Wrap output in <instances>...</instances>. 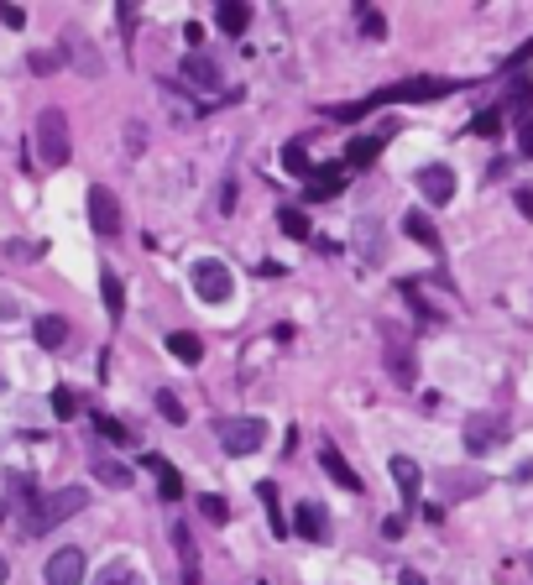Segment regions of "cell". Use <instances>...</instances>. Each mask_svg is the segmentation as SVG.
<instances>
[{"label":"cell","instance_id":"27","mask_svg":"<svg viewBox=\"0 0 533 585\" xmlns=\"http://www.w3.org/2000/svg\"><path fill=\"white\" fill-rule=\"evenodd\" d=\"M277 225H283V236H293V241L309 236V215H304V209H277Z\"/></svg>","mask_w":533,"mask_h":585},{"label":"cell","instance_id":"24","mask_svg":"<svg viewBox=\"0 0 533 585\" xmlns=\"http://www.w3.org/2000/svg\"><path fill=\"white\" fill-rule=\"evenodd\" d=\"M152 465V471H157V486H162V502H178L183 497V476L173 471V465L168 460H147Z\"/></svg>","mask_w":533,"mask_h":585},{"label":"cell","instance_id":"38","mask_svg":"<svg viewBox=\"0 0 533 585\" xmlns=\"http://www.w3.org/2000/svg\"><path fill=\"white\" fill-rule=\"evenodd\" d=\"M0 21H6L11 32H21V27H27V11H21V6H0Z\"/></svg>","mask_w":533,"mask_h":585},{"label":"cell","instance_id":"29","mask_svg":"<svg viewBox=\"0 0 533 585\" xmlns=\"http://www.w3.org/2000/svg\"><path fill=\"white\" fill-rule=\"evenodd\" d=\"M283 162H288V173L309 178V152H304V142H288V147H283Z\"/></svg>","mask_w":533,"mask_h":585},{"label":"cell","instance_id":"12","mask_svg":"<svg viewBox=\"0 0 533 585\" xmlns=\"http://www.w3.org/2000/svg\"><path fill=\"white\" fill-rule=\"evenodd\" d=\"M345 189V162H324V168H309V199H330Z\"/></svg>","mask_w":533,"mask_h":585},{"label":"cell","instance_id":"35","mask_svg":"<svg viewBox=\"0 0 533 585\" xmlns=\"http://www.w3.org/2000/svg\"><path fill=\"white\" fill-rule=\"evenodd\" d=\"M199 507H204V518H210V523H225V518H230V507H225V497H204Z\"/></svg>","mask_w":533,"mask_h":585},{"label":"cell","instance_id":"40","mask_svg":"<svg viewBox=\"0 0 533 585\" xmlns=\"http://www.w3.org/2000/svg\"><path fill=\"white\" fill-rule=\"evenodd\" d=\"M220 209H225V215L236 209V183H225V189H220Z\"/></svg>","mask_w":533,"mask_h":585},{"label":"cell","instance_id":"15","mask_svg":"<svg viewBox=\"0 0 533 585\" xmlns=\"http://www.w3.org/2000/svg\"><path fill=\"white\" fill-rule=\"evenodd\" d=\"M392 481H398V491H403V502L408 507H419V465H413L408 455H392Z\"/></svg>","mask_w":533,"mask_h":585},{"label":"cell","instance_id":"45","mask_svg":"<svg viewBox=\"0 0 533 585\" xmlns=\"http://www.w3.org/2000/svg\"><path fill=\"white\" fill-rule=\"evenodd\" d=\"M528 570H533V554H528Z\"/></svg>","mask_w":533,"mask_h":585},{"label":"cell","instance_id":"16","mask_svg":"<svg viewBox=\"0 0 533 585\" xmlns=\"http://www.w3.org/2000/svg\"><path fill=\"white\" fill-rule=\"evenodd\" d=\"M497 439H502V424H497V418H471V424H466V450H471V455H486Z\"/></svg>","mask_w":533,"mask_h":585},{"label":"cell","instance_id":"32","mask_svg":"<svg viewBox=\"0 0 533 585\" xmlns=\"http://www.w3.org/2000/svg\"><path fill=\"white\" fill-rule=\"evenodd\" d=\"M497 126H502V110H481L476 121H471V131H476V136H497Z\"/></svg>","mask_w":533,"mask_h":585},{"label":"cell","instance_id":"43","mask_svg":"<svg viewBox=\"0 0 533 585\" xmlns=\"http://www.w3.org/2000/svg\"><path fill=\"white\" fill-rule=\"evenodd\" d=\"M11 580V565H6V559H0V585H6Z\"/></svg>","mask_w":533,"mask_h":585},{"label":"cell","instance_id":"22","mask_svg":"<svg viewBox=\"0 0 533 585\" xmlns=\"http://www.w3.org/2000/svg\"><path fill=\"white\" fill-rule=\"evenodd\" d=\"M168 350L183 361V366H199L204 361V345H199V335H189V330H178V335H168Z\"/></svg>","mask_w":533,"mask_h":585},{"label":"cell","instance_id":"23","mask_svg":"<svg viewBox=\"0 0 533 585\" xmlns=\"http://www.w3.org/2000/svg\"><path fill=\"white\" fill-rule=\"evenodd\" d=\"M95 481L126 491V486H131V465H121V460H95Z\"/></svg>","mask_w":533,"mask_h":585},{"label":"cell","instance_id":"28","mask_svg":"<svg viewBox=\"0 0 533 585\" xmlns=\"http://www.w3.org/2000/svg\"><path fill=\"white\" fill-rule=\"evenodd\" d=\"M100 293H105V309H110V314H121V309H126V293H121V277H115V272H105V277H100Z\"/></svg>","mask_w":533,"mask_h":585},{"label":"cell","instance_id":"7","mask_svg":"<svg viewBox=\"0 0 533 585\" xmlns=\"http://www.w3.org/2000/svg\"><path fill=\"white\" fill-rule=\"evenodd\" d=\"M89 225L100 230V236H121V204H115L110 189H89Z\"/></svg>","mask_w":533,"mask_h":585},{"label":"cell","instance_id":"26","mask_svg":"<svg viewBox=\"0 0 533 585\" xmlns=\"http://www.w3.org/2000/svg\"><path fill=\"white\" fill-rule=\"evenodd\" d=\"M403 230H408V236H413V241H419V246H429V251H439V230H434V225H429V220L419 215V209H413V215L403 220Z\"/></svg>","mask_w":533,"mask_h":585},{"label":"cell","instance_id":"13","mask_svg":"<svg viewBox=\"0 0 533 585\" xmlns=\"http://www.w3.org/2000/svg\"><path fill=\"white\" fill-rule=\"evenodd\" d=\"M319 465H324V476H330L335 486H345V491H361V476L351 471V465H345V455L335 450V444H324V450H319Z\"/></svg>","mask_w":533,"mask_h":585},{"label":"cell","instance_id":"30","mask_svg":"<svg viewBox=\"0 0 533 585\" xmlns=\"http://www.w3.org/2000/svg\"><path fill=\"white\" fill-rule=\"evenodd\" d=\"M157 413H162V418H168V424H183V418H189V413H183V403H178V397H173L168 387H162V392H157Z\"/></svg>","mask_w":533,"mask_h":585},{"label":"cell","instance_id":"8","mask_svg":"<svg viewBox=\"0 0 533 585\" xmlns=\"http://www.w3.org/2000/svg\"><path fill=\"white\" fill-rule=\"evenodd\" d=\"M419 194L429 204H450L455 199V173L445 168V162H429V168H419Z\"/></svg>","mask_w":533,"mask_h":585},{"label":"cell","instance_id":"6","mask_svg":"<svg viewBox=\"0 0 533 585\" xmlns=\"http://www.w3.org/2000/svg\"><path fill=\"white\" fill-rule=\"evenodd\" d=\"M225 455H257L267 444V418H225V424H215Z\"/></svg>","mask_w":533,"mask_h":585},{"label":"cell","instance_id":"18","mask_svg":"<svg viewBox=\"0 0 533 585\" xmlns=\"http://www.w3.org/2000/svg\"><path fill=\"white\" fill-rule=\"evenodd\" d=\"M215 27H220L225 37H241V32L251 27V6H236V0H225V6L215 11Z\"/></svg>","mask_w":533,"mask_h":585},{"label":"cell","instance_id":"11","mask_svg":"<svg viewBox=\"0 0 533 585\" xmlns=\"http://www.w3.org/2000/svg\"><path fill=\"white\" fill-rule=\"evenodd\" d=\"M398 131V126H382L377 136H356L351 147H345V168H366V162H377V152L387 147V136Z\"/></svg>","mask_w":533,"mask_h":585},{"label":"cell","instance_id":"34","mask_svg":"<svg viewBox=\"0 0 533 585\" xmlns=\"http://www.w3.org/2000/svg\"><path fill=\"white\" fill-rule=\"evenodd\" d=\"M53 413H58V418H74V413H79V397H74V392H53Z\"/></svg>","mask_w":533,"mask_h":585},{"label":"cell","instance_id":"1","mask_svg":"<svg viewBox=\"0 0 533 585\" xmlns=\"http://www.w3.org/2000/svg\"><path fill=\"white\" fill-rule=\"evenodd\" d=\"M455 84H445V79H408V84H392V89H377L372 100H361V105H340L335 110V121H356V115H366V110H377V105H387V100H439V95H450Z\"/></svg>","mask_w":533,"mask_h":585},{"label":"cell","instance_id":"44","mask_svg":"<svg viewBox=\"0 0 533 585\" xmlns=\"http://www.w3.org/2000/svg\"><path fill=\"white\" fill-rule=\"evenodd\" d=\"M0 523H6V507H0Z\"/></svg>","mask_w":533,"mask_h":585},{"label":"cell","instance_id":"2","mask_svg":"<svg viewBox=\"0 0 533 585\" xmlns=\"http://www.w3.org/2000/svg\"><path fill=\"white\" fill-rule=\"evenodd\" d=\"M382 361L398 387H419V361H413V345L398 324H382Z\"/></svg>","mask_w":533,"mask_h":585},{"label":"cell","instance_id":"36","mask_svg":"<svg viewBox=\"0 0 533 585\" xmlns=\"http://www.w3.org/2000/svg\"><path fill=\"white\" fill-rule=\"evenodd\" d=\"M27 63H32V74H53V68H63V58H58V53H32Z\"/></svg>","mask_w":533,"mask_h":585},{"label":"cell","instance_id":"25","mask_svg":"<svg viewBox=\"0 0 533 585\" xmlns=\"http://www.w3.org/2000/svg\"><path fill=\"white\" fill-rule=\"evenodd\" d=\"M257 497L267 502V523H272V533H277V538H288V518H283V507H277V486H272V481H262V486H257Z\"/></svg>","mask_w":533,"mask_h":585},{"label":"cell","instance_id":"14","mask_svg":"<svg viewBox=\"0 0 533 585\" xmlns=\"http://www.w3.org/2000/svg\"><path fill=\"white\" fill-rule=\"evenodd\" d=\"M183 79L199 84V89H220V84H225V79H220V63L204 58V53H189V58H183Z\"/></svg>","mask_w":533,"mask_h":585},{"label":"cell","instance_id":"5","mask_svg":"<svg viewBox=\"0 0 533 585\" xmlns=\"http://www.w3.org/2000/svg\"><path fill=\"white\" fill-rule=\"evenodd\" d=\"M189 283H194V293L204 303H230V293H236V277H230V267L220 262V256H199Z\"/></svg>","mask_w":533,"mask_h":585},{"label":"cell","instance_id":"42","mask_svg":"<svg viewBox=\"0 0 533 585\" xmlns=\"http://www.w3.org/2000/svg\"><path fill=\"white\" fill-rule=\"evenodd\" d=\"M403 585H429V580H424L419 570H403Z\"/></svg>","mask_w":533,"mask_h":585},{"label":"cell","instance_id":"4","mask_svg":"<svg viewBox=\"0 0 533 585\" xmlns=\"http://www.w3.org/2000/svg\"><path fill=\"white\" fill-rule=\"evenodd\" d=\"M79 507H84V486H63V491H53V497L32 502V533H53L58 523L74 518Z\"/></svg>","mask_w":533,"mask_h":585},{"label":"cell","instance_id":"31","mask_svg":"<svg viewBox=\"0 0 533 585\" xmlns=\"http://www.w3.org/2000/svg\"><path fill=\"white\" fill-rule=\"evenodd\" d=\"M95 424H100V434H105V439H115V444H131V439H136L126 424H115V418H105V413H95Z\"/></svg>","mask_w":533,"mask_h":585},{"label":"cell","instance_id":"33","mask_svg":"<svg viewBox=\"0 0 533 585\" xmlns=\"http://www.w3.org/2000/svg\"><path fill=\"white\" fill-rule=\"evenodd\" d=\"M361 32H366V37H387V21H382V11H361Z\"/></svg>","mask_w":533,"mask_h":585},{"label":"cell","instance_id":"46","mask_svg":"<svg viewBox=\"0 0 533 585\" xmlns=\"http://www.w3.org/2000/svg\"><path fill=\"white\" fill-rule=\"evenodd\" d=\"M0 387H6V382H0Z\"/></svg>","mask_w":533,"mask_h":585},{"label":"cell","instance_id":"37","mask_svg":"<svg viewBox=\"0 0 533 585\" xmlns=\"http://www.w3.org/2000/svg\"><path fill=\"white\" fill-rule=\"evenodd\" d=\"M518 152L533 157V115H523V121H518Z\"/></svg>","mask_w":533,"mask_h":585},{"label":"cell","instance_id":"21","mask_svg":"<svg viewBox=\"0 0 533 585\" xmlns=\"http://www.w3.org/2000/svg\"><path fill=\"white\" fill-rule=\"evenodd\" d=\"M95 585H147V575L136 565H126V559H110V565L95 575Z\"/></svg>","mask_w":533,"mask_h":585},{"label":"cell","instance_id":"19","mask_svg":"<svg viewBox=\"0 0 533 585\" xmlns=\"http://www.w3.org/2000/svg\"><path fill=\"white\" fill-rule=\"evenodd\" d=\"M173 544H178V559H183V575H189V585H199V549H194V533L173 523Z\"/></svg>","mask_w":533,"mask_h":585},{"label":"cell","instance_id":"41","mask_svg":"<svg viewBox=\"0 0 533 585\" xmlns=\"http://www.w3.org/2000/svg\"><path fill=\"white\" fill-rule=\"evenodd\" d=\"M518 209H523V215L533 220V189H523V194H518Z\"/></svg>","mask_w":533,"mask_h":585},{"label":"cell","instance_id":"3","mask_svg":"<svg viewBox=\"0 0 533 585\" xmlns=\"http://www.w3.org/2000/svg\"><path fill=\"white\" fill-rule=\"evenodd\" d=\"M37 157H42V168H63L68 162V115L63 110L37 115Z\"/></svg>","mask_w":533,"mask_h":585},{"label":"cell","instance_id":"20","mask_svg":"<svg viewBox=\"0 0 533 585\" xmlns=\"http://www.w3.org/2000/svg\"><path fill=\"white\" fill-rule=\"evenodd\" d=\"M37 345H42V350H63V345H68V319L42 314V319H37Z\"/></svg>","mask_w":533,"mask_h":585},{"label":"cell","instance_id":"17","mask_svg":"<svg viewBox=\"0 0 533 585\" xmlns=\"http://www.w3.org/2000/svg\"><path fill=\"white\" fill-rule=\"evenodd\" d=\"M356 251H361V262H377V256H382V225L372 215L356 220Z\"/></svg>","mask_w":533,"mask_h":585},{"label":"cell","instance_id":"9","mask_svg":"<svg viewBox=\"0 0 533 585\" xmlns=\"http://www.w3.org/2000/svg\"><path fill=\"white\" fill-rule=\"evenodd\" d=\"M48 585H84V549H58L48 559Z\"/></svg>","mask_w":533,"mask_h":585},{"label":"cell","instance_id":"10","mask_svg":"<svg viewBox=\"0 0 533 585\" xmlns=\"http://www.w3.org/2000/svg\"><path fill=\"white\" fill-rule=\"evenodd\" d=\"M293 528H298V538H309V544H324V538H330V523H324V507L319 502H298Z\"/></svg>","mask_w":533,"mask_h":585},{"label":"cell","instance_id":"39","mask_svg":"<svg viewBox=\"0 0 533 585\" xmlns=\"http://www.w3.org/2000/svg\"><path fill=\"white\" fill-rule=\"evenodd\" d=\"M6 251H11V262H32V256H37V246H27V241H11Z\"/></svg>","mask_w":533,"mask_h":585}]
</instances>
